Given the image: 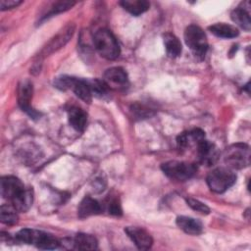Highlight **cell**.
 Returning a JSON list of instances; mask_svg holds the SVG:
<instances>
[{"instance_id":"obj_1","label":"cell","mask_w":251,"mask_h":251,"mask_svg":"<svg viewBox=\"0 0 251 251\" xmlns=\"http://www.w3.org/2000/svg\"><path fill=\"white\" fill-rule=\"evenodd\" d=\"M93 44L97 52L107 60H115L120 56L121 49L117 38L107 28H100L94 33Z\"/></svg>"},{"instance_id":"obj_2","label":"cell","mask_w":251,"mask_h":251,"mask_svg":"<svg viewBox=\"0 0 251 251\" xmlns=\"http://www.w3.org/2000/svg\"><path fill=\"white\" fill-rule=\"evenodd\" d=\"M17 240L25 243L35 245L39 249H56L61 244L53 235L41 230L23 228L16 234Z\"/></svg>"},{"instance_id":"obj_3","label":"cell","mask_w":251,"mask_h":251,"mask_svg":"<svg viewBox=\"0 0 251 251\" xmlns=\"http://www.w3.org/2000/svg\"><path fill=\"white\" fill-rule=\"evenodd\" d=\"M183 37L193 55L199 60L204 59L208 51V40L204 30L196 25H190L185 28Z\"/></svg>"},{"instance_id":"obj_4","label":"cell","mask_w":251,"mask_h":251,"mask_svg":"<svg viewBox=\"0 0 251 251\" xmlns=\"http://www.w3.org/2000/svg\"><path fill=\"white\" fill-rule=\"evenodd\" d=\"M224 161L227 168L240 170L250 165V148L245 143H235L228 146L224 153Z\"/></svg>"},{"instance_id":"obj_5","label":"cell","mask_w":251,"mask_h":251,"mask_svg":"<svg viewBox=\"0 0 251 251\" xmlns=\"http://www.w3.org/2000/svg\"><path fill=\"white\" fill-rule=\"evenodd\" d=\"M206 181L213 192L223 193L235 183L236 175L229 168H217L208 174Z\"/></svg>"},{"instance_id":"obj_6","label":"cell","mask_w":251,"mask_h":251,"mask_svg":"<svg viewBox=\"0 0 251 251\" xmlns=\"http://www.w3.org/2000/svg\"><path fill=\"white\" fill-rule=\"evenodd\" d=\"M161 169L168 177L179 181L188 180L197 172V166L195 164L179 161L166 162L162 164Z\"/></svg>"},{"instance_id":"obj_7","label":"cell","mask_w":251,"mask_h":251,"mask_svg":"<svg viewBox=\"0 0 251 251\" xmlns=\"http://www.w3.org/2000/svg\"><path fill=\"white\" fill-rule=\"evenodd\" d=\"M75 30V25L74 23L68 24L58 34H56L40 51L39 60H42L44 57L51 55L52 53L58 51L62 47H64L69 40L72 38L74 32ZM38 60V61H39Z\"/></svg>"},{"instance_id":"obj_8","label":"cell","mask_w":251,"mask_h":251,"mask_svg":"<svg viewBox=\"0 0 251 251\" xmlns=\"http://www.w3.org/2000/svg\"><path fill=\"white\" fill-rule=\"evenodd\" d=\"M33 86L31 81L25 79L21 81L18 88V103L23 111L28 114L31 118H38L39 114L30 107V100L32 98Z\"/></svg>"},{"instance_id":"obj_9","label":"cell","mask_w":251,"mask_h":251,"mask_svg":"<svg viewBox=\"0 0 251 251\" xmlns=\"http://www.w3.org/2000/svg\"><path fill=\"white\" fill-rule=\"evenodd\" d=\"M104 82L109 88L122 90L127 87L128 77L126 72L121 67H113L107 69L104 73Z\"/></svg>"},{"instance_id":"obj_10","label":"cell","mask_w":251,"mask_h":251,"mask_svg":"<svg viewBox=\"0 0 251 251\" xmlns=\"http://www.w3.org/2000/svg\"><path fill=\"white\" fill-rule=\"evenodd\" d=\"M197 157L198 160L201 164L206 165V166H212L214 165L219 157H220V152L216 145L206 138L201 140L197 146Z\"/></svg>"},{"instance_id":"obj_11","label":"cell","mask_w":251,"mask_h":251,"mask_svg":"<svg viewBox=\"0 0 251 251\" xmlns=\"http://www.w3.org/2000/svg\"><path fill=\"white\" fill-rule=\"evenodd\" d=\"M125 232L140 250H148L153 244V238L150 233L140 226H126Z\"/></svg>"},{"instance_id":"obj_12","label":"cell","mask_w":251,"mask_h":251,"mask_svg":"<svg viewBox=\"0 0 251 251\" xmlns=\"http://www.w3.org/2000/svg\"><path fill=\"white\" fill-rule=\"evenodd\" d=\"M62 244L66 245L69 249H78V250H94L97 248V239L87 233H77L72 239H64Z\"/></svg>"},{"instance_id":"obj_13","label":"cell","mask_w":251,"mask_h":251,"mask_svg":"<svg viewBox=\"0 0 251 251\" xmlns=\"http://www.w3.org/2000/svg\"><path fill=\"white\" fill-rule=\"evenodd\" d=\"M1 195L3 198L8 199L10 202L18 196L25 186L16 176H6L1 177Z\"/></svg>"},{"instance_id":"obj_14","label":"cell","mask_w":251,"mask_h":251,"mask_svg":"<svg viewBox=\"0 0 251 251\" xmlns=\"http://www.w3.org/2000/svg\"><path fill=\"white\" fill-rule=\"evenodd\" d=\"M203 139H205V132L200 128H194L178 134L176 137V144L179 149L185 150L192 145L197 146Z\"/></svg>"},{"instance_id":"obj_15","label":"cell","mask_w":251,"mask_h":251,"mask_svg":"<svg viewBox=\"0 0 251 251\" xmlns=\"http://www.w3.org/2000/svg\"><path fill=\"white\" fill-rule=\"evenodd\" d=\"M249 8H250V3L248 1L242 2L240 6L235 8L230 14V18L232 22L235 23L237 25H239L241 28L245 29L246 31H249L251 28Z\"/></svg>"},{"instance_id":"obj_16","label":"cell","mask_w":251,"mask_h":251,"mask_svg":"<svg viewBox=\"0 0 251 251\" xmlns=\"http://www.w3.org/2000/svg\"><path fill=\"white\" fill-rule=\"evenodd\" d=\"M103 212L102 204L90 196H85L79 203L77 208V215L80 219H84L90 216L98 215Z\"/></svg>"},{"instance_id":"obj_17","label":"cell","mask_w":251,"mask_h":251,"mask_svg":"<svg viewBox=\"0 0 251 251\" xmlns=\"http://www.w3.org/2000/svg\"><path fill=\"white\" fill-rule=\"evenodd\" d=\"M176 226L187 234L198 235L203 231L202 223L194 218L187 216H178L176 220Z\"/></svg>"},{"instance_id":"obj_18","label":"cell","mask_w":251,"mask_h":251,"mask_svg":"<svg viewBox=\"0 0 251 251\" xmlns=\"http://www.w3.org/2000/svg\"><path fill=\"white\" fill-rule=\"evenodd\" d=\"M33 202V190L30 187H25L18 196H16L11 204L18 212H26L31 207Z\"/></svg>"},{"instance_id":"obj_19","label":"cell","mask_w":251,"mask_h":251,"mask_svg":"<svg viewBox=\"0 0 251 251\" xmlns=\"http://www.w3.org/2000/svg\"><path fill=\"white\" fill-rule=\"evenodd\" d=\"M68 118L70 125L77 131H83L86 123H87V115L86 113L79 107H72L68 112Z\"/></svg>"},{"instance_id":"obj_20","label":"cell","mask_w":251,"mask_h":251,"mask_svg":"<svg viewBox=\"0 0 251 251\" xmlns=\"http://www.w3.org/2000/svg\"><path fill=\"white\" fill-rule=\"evenodd\" d=\"M167 55L170 58H176L181 54L182 46L179 39L173 33L167 32L163 35Z\"/></svg>"},{"instance_id":"obj_21","label":"cell","mask_w":251,"mask_h":251,"mask_svg":"<svg viewBox=\"0 0 251 251\" xmlns=\"http://www.w3.org/2000/svg\"><path fill=\"white\" fill-rule=\"evenodd\" d=\"M209 30L216 36L222 38H234L238 36V29L231 25L225 23H217L209 26Z\"/></svg>"},{"instance_id":"obj_22","label":"cell","mask_w":251,"mask_h":251,"mask_svg":"<svg viewBox=\"0 0 251 251\" xmlns=\"http://www.w3.org/2000/svg\"><path fill=\"white\" fill-rule=\"evenodd\" d=\"M120 5L133 16H139L150 8V3L146 0H124Z\"/></svg>"},{"instance_id":"obj_23","label":"cell","mask_w":251,"mask_h":251,"mask_svg":"<svg viewBox=\"0 0 251 251\" xmlns=\"http://www.w3.org/2000/svg\"><path fill=\"white\" fill-rule=\"evenodd\" d=\"M72 90L75 92V94L79 99H81L85 103H90L92 101L93 95H92V92H91V89H90L87 79L76 78Z\"/></svg>"},{"instance_id":"obj_24","label":"cell","mask_w":251,"mask_h":251,"mask_svg":"<svg viewBox=\"0 0 251 251\" xmlns=\"http://www.w3.org/2000/svg\"><path fill=\"white\" fill-rule=\"evenodd\" d=\"M18 211L16 208L11 204H3L0 208V220L3 224L12 226L18 223Z\"/></svg>"},{"instance_id":"obj_25","label":"cell","mask_w":251,"mask_h":251,"mask_svg":"<svg viewBox=\"0 0 251 251\" xmlns=\"http://www.w3.org/2000/svg\"><path fill=\"white\" fill-rule=\"evenodd\" d=\"M87 81L93 96L101 99H104L105 97L108 96L110 88L107 86V84L104 82L103 79L100 80V79L94 78V79H87Z\"/></svg>"},{"instance_id":"obj_26","label":"cell","mask_w":251,"mask_h":251,"mask_svg":"<svg viewBox=\"0 0 251 251\" xmlns=\"http://www.w3.org/2000/svg\"><path fill=\"white\" fill-rule=\"evenodd\" d=\"M102 207H103V211L104 210L107 211L110 215L121 216L123 214L121 202L117 196H112V195L108 196L104 201V203L102 204Z\"/></svg>"},{"instance_id":"obj_27","label":"cell","mask_w":251,"mask_h":251,"mask_svg":"<svg viewBox=\"0 0 251 251\" xmlns=\"http://www.w3.org/2000/svg\"><path fill=\"white\" fill-rule=\"evenodd\" d=\"M75 4V2H74V1H57V2H54L50 6L49 11H48L47 14H45L44 18L54 16L56 14L65 12V11L71 9Z\"/></svg>"},{"instance_id":"obj_28","label":"cell","mask_w":251,"mask_h":251,"mask_svg":"<svg viewBox=\"0 0 251 251\" xmlns=\"http://www.w3.org/2000/svg\"><path fill=\"white\" fill-rule=\"evenodd\" d=\"M76 77L70 76V75H61L55 78L54 80V85L60 90H68L72 89L75 82Z\"/></svg>"},{"instance_id":"obj_29","label":"cell","mask_w":251,"mask_h":251,"mask_svg":"<svg viewBox=\"0 0 251 251\" xmlns=\"http://www.w3.org/2000/svg\"><path fill=\"white\" fill-rule=\"evenodd\" d=\"M186 203L192 210H194L198 213H201L203 215H208L210 213V208L205 203H203L195 198H192V197L186 198Z\"/></svg>"},{"instance_id":"obj_30","label":"cell","mask_w":251,"mask_h":251,"mask_svg":"<svg viewBox=\"0 0 251 251\" xmlns=\"http://www.w3.org/2000/svg\"><path fill=\"white\" fill-rule=\"evenodd\" d=\"M131 112L139 119H143V118H148L151 117L154 113L152 112V110L148 109L147 107L140 105V104H133L130 108Z\"/></svg>"},{"instance_id":"obj_31","label":"cell","mask_w":251,"mask_h":251,"mask_svg":"<svg viewBox=\"0 0 251 251\" xmlns=\"http://www.w3.org/2000/svg\"><path fill=\"white\" fill-rule=\"evenodd\" d=\"M23 2L20 0H1L0 1V9L2 11L17 8L19 5H21Z\"/></svg>"}]
</instances>
